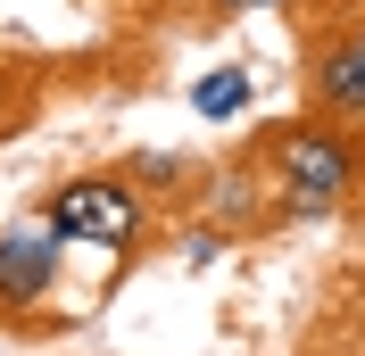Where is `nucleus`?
<instances>
[{
    "mask_svg": "<svg viewBox=\"0 0 365 356\" xmlns=\"http://www.w3.org/2000/svg\"><path fill=\"white\" fill-rule=\"evenodd\" d=\"M257 174L274 182V216L282 224H332L357 207L365 182V125H341V116L299 108L282 125L257 133Z\"/></svg>",
    "mask_w": 365,
    "mask_h": 356,
    "instance_id": "f257e3e1",
    "label": "nucleus"
},
{
    "mask_svg": "<svg viewBox=\"0 0 365 356\" xmlns=\"http://www.w3.org/2000/svg\"><path fill=\"white\" fill-rule=\"evenodd\" d=\"M42 216L67 232V248H108V257L133 266L141 241H150V224H158V199H150L125 166H83V174H67V182L42 191Z\"/></svg>",
    "mask_w": 365,
    "mask_h": 356,
    "instance_id": "f03ea898",
    "label": "nucleus"
},
{
    "mask_svg": "<svg viewBox=\"0 0 365 356\" xmlns=\"http://www.w3.org/2000/svg\"><path fill=\"white\" fill-rule=\"evenodd\" d=\"M58 266H67V232L42 216V199L0 224V332H67L58 298Z\"/></svg>",
    "mask_w": 365,
    "mask_h": 356,
    "instance_id": "7ed1b4c3",
    "label": "nucleus"
},
{
    "mask_svg": "<svg viewBox=\"0 0 365 356\" xmlns=\"http://www.w3.org/2000/svg\"><path fill=\"white\" fill-rule=\"evenodd\" d=\"M299 100L316 116H341V125H365V58H357V42H349L332 17H316L307 25V50H299Z\"/></svg>",
    "mask_w": 365,
    "mask_h": 356,
    "instance_id": "20e7f679",
    "label": "nucleus"
},
{
    "mask_svg": "<svg viewBox=\"0 0 365 356\" xmlns=\"http://www.w3.org/2000/svg\"><path fill=\"white\" fill-rule=\"evenodd\" d=\"M191 108L216 125V116H241L250 108V67H216L207 83H191Z\"/></svg>",
    "mask_w": 365,
    "mask_h": 356,
    "instance_id": "39448f33",
    "label": "nucleus"
},
{
    "mask_svg": "<svg viewBox=\"0 0 365 356\" xmlns=\"http://www.w3.org/2000/svg\"><path fill=\"white\" fill-rule=\"evenodd\" d=\"M125 174H133V182H141V191H150L158 207H175V191L191 182V157H158V150H133V157H125Z\"/></svg>",
    "mask_w": 365,
    "mask_h": 356,
    "instance_id": "423d86ee",
    "label": "nucleus"
},
{
    "mask_svg": "<svg viewBox=\"0 0 365 356\" xmlns=\"http://www.w3.org/2000/svg\"><path fill=\"white\" fill-rule=\"evenodd\" d=\"M332 25H341L349 42H357V58H365V0H341V9H332Z\"/></svg>",
    "mask_w": 365,
    "mask_h": 356,
    "instance_id": "0eeeda50",
    "label": "nucleus"
},
{
    "mask_svg": "<svg viewBox=\"0 0 365 356\" xmlns=\"http://www.w3.org/2000/svg\"><path fill=\"white\" fill-rule=\"evenodd\" d=\"M250 9H282V0H200V17H216V25H225V17H250Z\"/></svg>",
    "mask_w": 365,
    "mask_h": 356,
    "instance_id": "6e6552de",
    "label": "nucleus"
}]
</instances>
